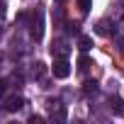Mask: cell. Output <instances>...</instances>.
I'll use <instances>...</instances> for the list:
<instances>
[{
  "mask_svg": "<svg viewBox=\"0 0 124 124\" xmlns=\"http://www.w3.org/2000/svg\"><path fill=\"white\" fill-rule=\"evenodd\" d=\"M51 73H54V78H68V76H71V63H68V58H54Z\"/></svg>",
  "mask_w": 124,
  "mask_h": 124,
  "instance_id": "cell-1",
  "label": "cell"
},
{
  "mask_svg": "<svg viewBox=\"0 0 124 124\" xmlns=\"http://www.w3.org/2000/svg\"><path fill=\"white\" fill-rule=\"evenodd\" d=\"M49 109H51V119H54V122H66V107L61 105L58 100L49 102Z\"/></svg>",
  "mask_w": 124,
  "mask_h": 124,
  "instance_id": "cell-2",
  "label": "cell"
},
{
  "mask_svg": "<svg viewBox=\"0 0 124 124\" xmlns=\"http://www.w3.org/2000/svg\"><path fill=\"white\" fill-rule=\"evenodd\" d=\"M3 107H5L8 112H20V109L24 107V100H22L20 95H15V97H10V100H8V102L3 105Z\"/></svg>",
  "mask_w": 124,
  "mask_h": 124,
  "instance_id": "cell-3",
  "label": "cell"
},
{
  "mask_svg": "<svg viewBox=\"0 0 124 124\" xmlns=\"http://www.w3.org/2000/svg\"><path fill=\"white\" fill-rule=\"evenodd\" d=\"M109 109H112V114L124 117V100H122V97H112V100H109Z\"/></svg>",
  "mask_w": 124,
  "mask_h": 124,
  "instance_id": "cell-4",
  "label": "cell"
},
{
  "mask_svg": "<svg viewBox=\"0 0 124 124\" xmlns=\"http://www.w3.org/2000/svg\"><path fill=\"white\" fill-rule=\"evenodd\" d=\"M51 54H54L56 58H66V56H68V46H66L63 41H56V44L51 46Z\"/></svg>",
  "mask_w": 124,
  "mask_h": 124,
  "instance_id": "cell-5",
  "label": "cell"
},
{
  "mask_svg": "<svg viewBox=\"0 0 124 124\" xmlns=\"http://www.w3.org/2000/svg\"><path fill=\"white\" fill-rule=\"evenodd\" d=\"M78 49H80V51H90V49H93V37L78 34Z\"/></svg>",
  "mask_w": 124,
  "mask_h": 124,
  "instance_id": "cell-6",
  "label": "cell"
},
{
  "mask_svg": "<svg viewBox=\"0 0 124 124\" xmlns=\"http://www.w3.org/2000/svg\"><path fill=\"white\" fill-rule=\"evenodd\" d=\"M100 90V85H97V80H85L83 83V95L85 97H90V95H95Z\"/></svg>",
  "mask_w": 124,
  "mask_h": 124,
  "instance_id": "cell-7",
  "label": "cell"
},
{
  "mask_svg": "<svg viewBox=\"0 0 124 124\" xmlns=\"http://www.w3.org/2000/svg\"><path fill=\"white\" fill-rule=\"evenodd\" d=\"M90 66H93L90 56H80V58H78V71H83V73H85V71H88Z\"/></svg>",
  "mask_w": 124,
  "mask_h": 124,
  "instance_id": "cell-8",
  "label": "cell"
},
{
  "mask_svg": "<svg viewBox=\"0 0 124 124\" xmlns=\"http://www.w3.org/2000/svg\"><path fill=\"white\" fill-rule=\"evenodd\" d=\"M32 73H34V78H41V76L46 73V66H44L41 61H39V63H34V68H32Z\"/></svg>",
  "mask_w": 124,
  "mask_h": 124,
  "instance_id": "cell-9",
  "label": "cell"
},
{
  "mask_svg": "<svg viewBox=\"0 0 124 124\" xmlns=\"http://www.w3.org/2000/svg\"><path fill=\"white\" fill-rule=\"evenodd\" d=\"M107 27H109V22H107V20H102V22L97 24V29H95V32H97V34H109V29H107Z\"/></svg>",
  "mask_w": 124,
  "mask_h": 124,
  "instance_id": "cell-10",
  "label": "cell"
},
{
  "mask_svg": "<svg viewBox=\"0 0 124 124\" xmlns=\"http://www.w3.org/2000/svg\"><path fill=\"white\" fill-rule=\"evenodd\" d=\"M78 5H80L83 12H88V10H90V0H78Z\"/></svg>",
  "mask_w": 124,
  "mask_h": 124,
  "instance_id": "cell-11",
  "label": "cell"
},
{
  "mask_svg": "<svg viewBox=\"0 0 124 124\" xmlns=\"http://www.w3.org/2000/svg\"><path fill=\"white\" fill-rule=\"evenodd\" d=\"M5 90H8V80H5V78H0V97L5 95Z\"/></svg>",
  "mask_w": 124,
  "mask_h": 124,
  "instance_id": "cell-12",
  "label": "cell"
},
{
  "mask_svg": "<svg viewBox=\"0 0 124 124\" xmlns=\"http://www.w3.org/2000/svg\"><path fill=\"white\" fill-rule=\"evenodd\" d=\"M68 34H76V37H78V34H80V29H78V24H68Z\"/></svg>",
  "mask_w": 124,
  "mask_h": 124,
  "instance_id": "cell-13",
  "label": "cell"
},
{
  "mask_svg": "<svg viewBox=\"0 0 124 124\" xmlns=\"http://www.w3.org/2000/svg\"><path fill=\"white\" fill-rule=\"evenodd\" d=\"M29 122H32V124H34V122H44V117H41V114H32Z\"/></svg>",
  "mask_w": 124,
  "mask_h": 124,
  "instance_id": "cell-14",
  "label": "cell"
},
{
  "mask_svg": "<svg viewBox=\"0 0 124 124\" xmlns=\"http://www.w3.org/2000/svg\"><path fill=\"white\" fill-rule=\"evenodd\" d=\"M3 15H5V10H3V5H0V17H3Z\"/></svg>",
  "mask_w": 124,
  "mask_h": 124,
  "instance_id": "cell-15",
  "label": "cell"
},
{
  "mask_svg": "<svg viewBox=\"0 0 124 124\" xmlns=\"http://www.w3.org/2000/svg\"><path fill=\"white\" fill-rule=\"evenodd\" d=\"M56 3H66V0H56Z\"/></svg>",
  "mask_w": 124,
  "mask_h": 124,
  "instance_id": "cell-16",
  "label": "cell"
}]
</instances>
